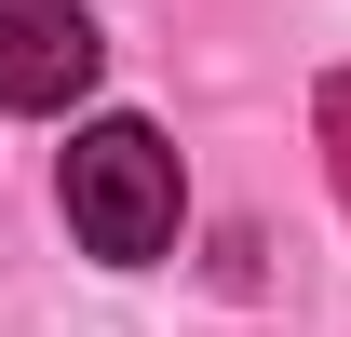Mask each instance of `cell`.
<instances>
[{"label": "cell", "mask_w": 351, "mask_h": 337, "mask_svg": "<svg viewBox=\"0 0 351 337\" xmlns=\"http://www.w3.org/2000/svg\"><path fill=\"white\" fill-rule=\"evenodd\" d=\"M311 122H324V175H338V203H351V68L311 95Z\"/></svg>", "instance_id": "3"}, {"label": "cell", "mask_w": 351, "mask_h": 337, "mask_svg": "<svg viewBox=\"0 0 351 337\" xmlns=\"http://www.w3.org/2000/svg\"><path fill=\"white\" fill-rule=\"evenodd\" d=\"M95 68H108V41H95L82 0H0V108L54 122L95 95Z\"/></svg>", "instance_id": "2"}, {"label": "cell", "mask_w": 351, "mask_h": 337, "mask_svg": "<svg viewBox=\"0 0 351 337\" xmlns=\"http://www.w3.org/2000/svg\"><path fill=\"white\" fill-rule=\"evenodd\" d=\"M68 229H82L108 270L176 243V149L149 122H82L68 135Z\"/></svg>", "instance_id": "1"}]
</instances>
